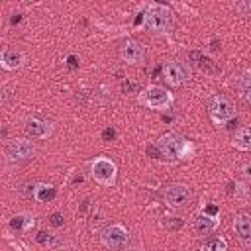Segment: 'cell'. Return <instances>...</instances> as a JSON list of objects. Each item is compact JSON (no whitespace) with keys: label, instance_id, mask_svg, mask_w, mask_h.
Here are the masks:
<instances>
[{"label":"cell","instance_id":"ac0fdd59","mask_svg":"<svg viewBox=\"0 0 251 251\" xmlns=\"http://www.w3.org/2000/svg\"><path fill=\"white\" fill-rule=\"evenodd\" d=\"M188 57H190V61H192L200 71H204V73H214V71H216L214 61H212V59H208L204 53H200V51H190V53H188Z\"/></svg>","mask_w":251,"mask_h":251},{"label":"cell","instance_id":"83f0119b","mask_svg":"<svg viewBox=\"0 0 251 251\" xmlns=\"http://www.w3.org/2000/svg\"><path fill=\"white\" fill-rule=\"evenodd\" d=\"M204 214H208V216H218V208H216V206H208V208L204 210Z\"/></svg>","mask_w":251,"mask_h":251},{"label":"cell","instance_id":"8fae6325","mask_svg":"<svg viewBox=\"0 0 251 251\" xmlns=\"http://www.w3.org/2000/svg\"><path fill=\"white\" fill-rule=\"evenodd\" d=\"M24 131L31 139H47L53 135V126L39 118H27L24 122Z\"/></svg>","mask_w":251,"mask_h":251},{"label":"cell","instance_id":"9a60e30c","mask_svg":"<svg viewBox=\"0 0 251 251\" xmlns=\"http://www.w3.org/2000/svg\"><path fill=\"white\" fill-rule=\"evenodd\" d=\"M233 229L239 235V239H243V241L251 239V218L247 214H235L233 216Z\"/></svg>","mask_w":251,"mask_h":251},{"label":"cell","instance_id":"44dd1931","mask_svg":"<svg viewBox=\"0 0 251 251\" xmlns=\"http://www.w3.org/2000/svg\"><path fill=\"white\" fill-rule=\"evenodd\" d=\"M163 226H165V229H169V231H178V229L184 226V222H182L180 218H176V216H167V218L163 220Z\"/></svg>","mask_w":251,"mask_h":251},{"label":"cell","instance_id":"5bb4252c","mask_svg":"<svg viewBox=\"0 0 251 251\" xmlns=\"http://www.w3.org/2000/svg\"><path fill=\"white\" fill-rule=\"evenodd\" d=\"M31 196H33V200H37L41 204H47V202L55 200L57 190L51 184H47V182H35L31 186Z\"/></svg>","mask_w":251,"mask_h":251},{"label":"cell","instance_id":"52a82bcc","mask_svg":"<svg viewBox=\"0 0 251 251\" xmlns=\"http://www.w3.org/2000/svg\"><path fill=\"white\" fill-rule=\"evenodd\" d=\"M127 239H129V233L127 229L122 226V224H110L102 229L100 233V241L104 247L112 249V251H120L127 245Z\"/></svg>","mask_w":251,"mask_h":251},{"label":"cell","instance_id":"f1b7e54d","mask_svg":"<svg viewBox=\"0 0 251 251\" xmlns=\"http://www.w3.org/2000/svg\"><path fill=\"white\" fill-rule=\"evenodd\" d=\"M243 175H245V178L251 180V163H247V165L243 167Z\"/></svg>","mask_w":251,"mask_h":251},{"label":"cell","instance_id":"4fadbf2b","mask_svg":"<svg viewBox=\"0 0 251 251\" xmlns=\"http://www.w3.org/2000/svg\"><path fill=\"white\" fill-rule=\"evenodd\" d=\"M218 226H220L218 216L200 214V216H196V220H194V231H196L198 235H208V233L216 231V229H218Z\"/></svg>","mask_w":251,"mask_h":251},{"label":"cell","instance_id":"cb8c5ba5","mask_svg":"<svg viewBox=\"0 0 251 251\" xmlns=\"http://www.w3.org/2000/svg\"><path fill=\"white\" fill-rule=\"evenodd\" d=\"M49 224H51L53 227H63V224H65V216H63L61 212H53V214L49 216Z\"/></svg>","mask_w":251,"mask_h":251},{"label":"cell","instance_id":"3957f363","mask_svg":"<svg viewBox=\"0 0 251 251\" xmlns=\"http://www.w3.org/2000/svg\"><path fill=\"white\" fill-rule=\"evenodd\" d=\"M137 102L149 110H157V112H165L173 106V94L157 84H149L145 88L139 90L137 94Z\"/></svg>","mask_w":251,"mask_h":251},{"label":"cell","instance_id":"ba28073f","mask_svg":"<svg viewBox=\"0 0 251 251\" xmlns=\"http://www.w3.org/2000/svg\"><path fill=\"white\" fill-rule=\"evenodd\" d=\"M6 155L10 161L14 163H24V161H29L33 159L35 155V145L25 139V137H16V139H10L8 145H6Z\"/></svg>","mask_w":251,"mask_h":251},{"label":"cell","instance_id":"30bf717a","mask_svg":"<svg viewBox=\"0 0 251 251\" xmlns=\"http://www.w3.org/2000/svg\"><path fill=\"white\" fill-rule=\"evenodd\" d=\"M120 57L127 65H141L145 61V47L135 39H126L120 47Z\"/></svg>","mask_w":251,"mask_h":251},{"label":"cell","instance_id":"603a6c76","mask_svg":"<svg viewBox=\"0 0 251 251\" xmlns=\"http://www.w3.org/2000/svg\"><path fill=\"white\" fill-rule=\"evenodd\" d=\"M122 92L124 94H139V86H137V82H131V80H126V82H122Z\"/></svg>","mask_w":251,"mask_h":251},{"label":"cell","instance_id":"6da1fadb","mask_svg":"<svg viewBox=\"0 0 251 251\" xmlns=\"http://www.w3.org/2000/svg\"><path fill=\"white\" fill-rule=\"evenodd\" d=\"M155 147L159 151V155L165 159V161H178V159H190L194 155V145L192 141L184 139L182 135L175 133V131H169V133H163L157 141H155Z\"/></svg>","mask_w":251,"mask_h":251},{"label":"cell","instance_id":"7c38bea8","mask_svg":"<svg viewBox=\"0 0 251 251\" xmlns=\"http://www.w3.org/2000/svg\"><path fill=\"white\" fill-rule=\"evenodd\" d=\"M24 65V53L14 47H4L0 53V67L4 71H16Z\"/></svg>","mask_w":251,"mask_h":251},{"label":"cell","instance_id":"d4e9b609","mask_svg":"<svg viewBox=\"0 0 251 251\" xmlns=\"http://www.w3.org/2000/svg\"><path fill=\"white\" fill-rule=\"evenodd\" d=\"M235 10H237L241 16H251V0H243V2L235 4Z\"/></svg>","mask_w":251,"mask_h":251},{"label":"cell","instance_id":"d6986e66","mask_svg":"<svg viewBox=\"0 0 251 251\" xmlns=\"http://www.w3.org/2000/svg\"><path fill=\"white\" fill-rule=\"evenodd\" d=\"M35 241L45 245V247H59V245H63V239L59 235H55V233H49V231H39L35 235Z\"/></svg>","mask_w":251,"mask_h":251},{"label":"cell","instance_id":"4316f807","mask_svg":"<svg viewBox=\"0 0 251 251\" xmlns=\"http://www.w3.org/2000/svg\"><path fill=\"white\" fill-rule=\"evenodd\" d=\"M67 65H69V69H76V67H78L76 57H75V55H69V57H67Z\"/></svg>","mask_w":251,"mask_h":251},{"label":"cell","instance_id":"e0dca14e","mask_svg":"<svg viewBox=\"0 0 251 251\" xmlns=\"http://www.w3.org/2000/svg\"><path fill=\"white\" fill-rule=\"evenodd\" d=\"M33 226H35V218L31 214H25V212H22L10 220V227L16 231H29Z\"/></svg>","mask_w":251,"mask_h":251},{"label":"cell","instance_id":"7402d4cb","mask_svg":"<svg viewBox=\"0 0 251 251\" xmlns=\"http://www.w3.org/2000/svg\"><path fill=\"white\" fill-rule=\"evenodd\" d=\"M241 96H243V100L251 106V78H245V80L241 82Z\"/></svg>","mask_w":251,"mask_h":251},{"label":"cell","instance_id":"7a4b0ae2","mask_svg":"<svg viewBox=\"0 0 251 251\" xmlns=\"http://www.w3.org/2000/svg\"><path fill=\"white\" fill-rule=\"evenodd\" d=\"M141 25L145 31H149L153 35H167L175 25L173 10L165 4H149L143 14Z\"/></svg>","mask_w":251,"mask_h":251},{"label":"cell","instance_id":"5b68a950","mask_svg":"<svg viewBox=\"0 0 251 251\" xmlns=\"http://www.w3.org/2000/svg\"><path fill=\"white\" fill-rule=\"evenodd\" d=\"M208 112H210V118L216 126H224L227 122H231L235 118V106L233 102L224 96V94H216L210 104H208Z\"/></svg>","mask_w":251,"mask_h":251},{"label":"cell","instance_id":"9c48e42d","mask_svg":"<svg viewBox=\"0 0 251 251\" xmlns=\"http://www.w3.org/2000/svg\"><path fill=\"white\" fill-rule=\"evenodd\" d=\"M163 78H165V82L169 86L178 88L190 78V71L180 61H169V63L163 65Z\"/></svg>","mask_w":251,"mask_h":251},{"label":"cell","instance_id":"277c9868","mask_svg":"<svg viewBox=\"0 0 251 251\" xmlns=\"http://www.w3.org/2000/svg\"><path fill=\"white\" fill-rule=\"evenodd\" d=\"M90 176L94 178L96 184H100L104 188H110V186L116 184L118 167L110 157H104V155L94 157L92 163H90Z\"/></svg>","mask_w":251,"mask_h":251},{"label":"cell","instance_id":"8992f818","mask_svg":"<svg viewBox=\"0 0 251 251\" xmlns=\"http://www.w3.org/2000/svg\"><path fill=\"white\" fill-rule=\"evenodd\" d=\"M190 200V188L182 182H171L163 188V202L171 210L184 208Z\"/></svg>","mask_w":251,"mask_h":251},{"label":"cell","instance_id":"484cf974","mask_svg":"<svg viewBox=\"0 0 251 251\" xmlns=\"http://www.w3.org/2000/svg\"><path fill=\"white\" fill-rule=\"evenodd\" d=\"M116 137V131H114V127H106L104 131H102V139L104 141H112Z\"/></svg>","mask_w":251,"mask_h":251},{"label":"cell","instance_id":"2e32d148","mask_svg":"<svg viewBox=\"0 0 251 251\" xmlns=\"http://www.w3.org/2000/svg\"><path fill=\"white\" fill-rule=\"evenodd\" d=\"M233 147L239 151H251V126H243L233 135Z\"/></svg>","mask_w":251,"mask_h":251},{"label":"cell","instance_id":"ffe728a7","mask_svg":"<svg viewBox=\"0 0 251 251\" xmlns=\"http://www.w3.org/2000/svg\"><path fill=\"white\" fill-rule=\"evenodd\" d=\"M200 251H227V241H226L224 237L208 239L206 243H202Z\"/></svg>","mask_w":251,"mask_h":251}]
</instances>
